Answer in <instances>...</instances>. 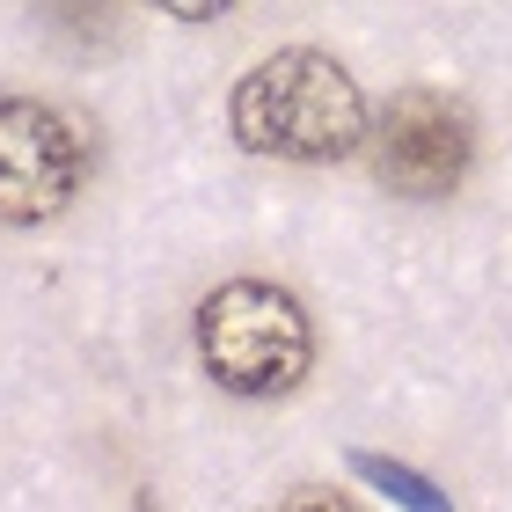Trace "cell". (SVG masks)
<instances>
[{"label":"cell","instance_id":"6da1fadb","mask_svg":"<svg viewBox=\"0 0 512 512\" xmlns=\"http://www.w3.org/2000/svg\"><path fill=\"white\" fill-rule=\"evenodd\" d=\"M227 125L249 154L271 161H344L374 132V110L330 52H271L235 81Z\"/></svg>","mask_w":512,"mask_h":512},{"label":"cell","instance_id":"7a4b0ae2","mask_svg":"<svg viewBox=\"0 0 512 512\" xmlns=\"http://www.w3.org/2000/svg\"><path fill=\"white\" fill-rule=\"evenodd\" d=\"M198 359L227 395L271 403V395H293L308 381L315 330L286 286H271V278H227L198 308Z\"/></svg>","mask_w":512,"mask_h":512},{"label":"cell","instance_id":"3957f363","mask_svg":"<svg viewBox=\"0 0 512 512\" xmlns=\"http://www.w3.org/2000/svg\"><path fill=\"white\" fill-rule=\"evenodd\" d=\"M88 183V132L81 118L8 96L0 103V220L8 227H44L81 198Z\"/></svg>","mask_w":512,"mask_h":512},{"label":"cell","instance_id":"277c9868","mask_svg":"<svg viewBox=\"0 0 512 512\" xmlns=\"http://www.w3.org/2000/svg\"><path fill=\"white\" fill-rule=\"evenodd\" d=\"M476 161L469 110L439 88H410L374 118V169L395 198H447Z\"/></svg>","mask_w":512,"mask_h":512},{"label":"cell","instance_id":"5b68a950","mask_svg":"<svg viewBox=\"0 0 512 512\" xmlns=\"http://www.w3.org/2000/svg\"><path fill=\"white\" fill-rule=\"evenodd\" d=\"M359 476H366V483H381L388 498H403L410 512H447V498H439L432 483H417V476H403V469H395V461H381V454H359Z\"/></svg>","mask_w":512,"mask_h":512},{"label":"cell","instance_id":"8992f818","mask_svg":"<svg viewBox=\"0 0 512 512\" xmlns=\"http://www.w3.org/2000/svg\"><path fill=\"white\" fill-rule=\"evenodd\" d=\"M286 512H359L352 498H337V491H293Z\"/></svg>","mask_w":512,"mask_h":512}]
</instances>
